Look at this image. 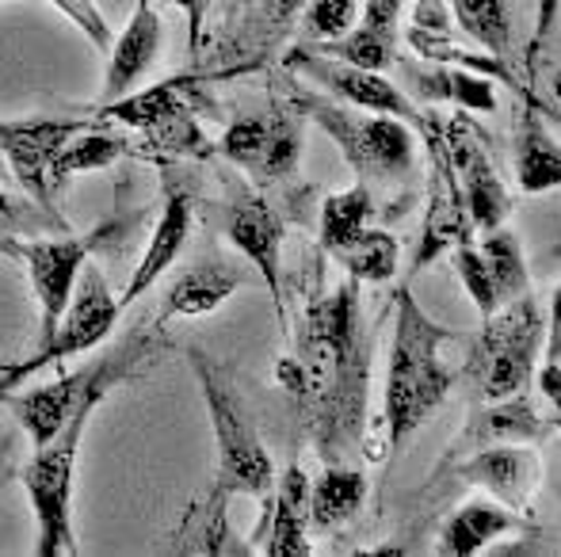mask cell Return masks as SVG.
<instances>
[{"label":"cell","instance_id":"cell-1","mask_svg":"<svg viewBox=\"0 0 561 557\" xmlns=\"http://www.w3.org/2000/svg\"><path fill=\"white\" fill-rule=\"evenodd\" d=\"M363 282L344 279L333 290L310 294L295 325V348L279 359L275 374L295 402L302 436L321 462H344L367 446L370 344L375 333L363 321Z\"/></svg>","mask_w":561,"mask_h":557},{"label":"cell","instance_id":"cell-2","mask_svg":"<svg viewBox=\"0 0 561 557\" xmlns=\"http://www.w3.org/2000/svg\"><path fill=\"white\" fill-rule=\"evenodd\" d=\"M164 340L161 328H138L130 333L112 356L96 359V374L92 386L84 390V397L77 402L73 417L66 420V428L50 439L46 446H35L31 462L23 466V489H27L31 512H35V557H69L81 554L73 538V474H77V454H81V439L89 431L92 413L100 409L107 394L123 382H130L134 374H141L157 356H161Z\"/></svg>","mask_w":561,"mask_h":557},{"label":"cell","instance_id":"cell-3","mask_svg":"<svg viewBox=\"0 0 561 557\" xmlns=\"http://www.w3.org/2000/svg\"><path fill=\"white\" fill-rule=\"evenodd\" d=\"M450 340H458V333L439 325L413 290L401 287L393 294V340L382 386V428L390 451L405 446L455 390L458 371L444 359V344Z\"/></svg>","mask_w":561,"mask_h":557},{"label":"cell","instance_id":"cell-4","mask_svg":"<svg viewBox=\"0 0 561 557\" xmlns=\"http://www.w3.org/2000/svg\"><path fill=\"white\" fill-rule=\"evenodd\" d=\"M287 100L302 112V119H313L333 138L344 164L370 192H405V187H413L416 130L405 119L363 112V107L333 100L321 89H306L302 77L287 81Z\"/></svg>","mask_w":561,"mask_h":557},{"label":"cell","instance_id":"cell-5","mask_svg":"<svg viewBox=\"0 0 561 557\" xmlns=\"http://www.w3.org/2000/svg\"><path fill=\"white\" fill-rule=\"evenodd\" d=\"M547 351V313L535 294H519L481 317V333L470 340L466 374L478 382L485 402L516 397L531 386Z\"/></svg>","mask_w":561,"mask_h":557},{"label":"cell","instance_id":"cell-6","mask_svg":"<svg viewBox=\"0 0 561 557\" xmlns=\"http://www.w3.org/2000/svg\"><path fill=\"white\" fill-rule=\"evenodd\" d=\"M195 379H199L203 402L210 413V428H215V451H218V474L215 481L229 489L233 497H256L267 500L275 489V462L267 454L260 431L252 428L249 413H244L241 397H237L233 382H229L226 367L215 363L203 348L187 351Z\"/></svg>","mask_w":561,"mask_h":557},{"label":"cell","instance_id":"cell-7","mask_svg":"<svg viewBox=\"0 0 561 557\" xmlns=\"http://www.w3.org/2000/svg\"><path fill=\"white\" fill-rule=\"evenodd\" d=\"M218 153L260 187L290 184L302 161V112L290 100H272L264 112H241L226 127Z\"/></svg>","mask_w":561,"mask_h":557},{"label":"cell","instance_id":"cell-8","mask_svg":"<svg viewBox=\"0 0 561 557\" xmlns=\"http://www.w3.org/2000/svg\"><path fill=\"white\" fill-rule=\"evenodd\" d=\"M283 66H287L290 77H302L313 89L329 92L333 100H344L352 107H363V112H378V115H398L409 127L421 135L428 127L432 115L416 107V100L409 92H401L382 69H367V66H352L344 58H333V54L318 50V46H290L283 54Z\"/></svg>","mask_w":561,"mask_h":557},{"label":"cell","instance_id":"cell-9","mask_svg":"<svg viewBox=\"0 0 561 557\" xmlns=\"http://www.w3.org/2000/svg\"><path fill=\"white\" fill-rule=\"evenodd\" d=\"M118 313H123V305H118V298L112 294V287H107L104 271H100L96 264H84L77 294H73V302H69L66 317H61L58 333L46 344H38L35 356L23 359L15 371L0 374V402H4L23 379L43 371V367H58V363H66L69 356H84V351H92L96 344H104L107 336H112V328L118 325Z\"/></svg>","mask_w":561,"mask_h":557},{"label":"cell","instance_id":"cell-10","mask_svg":"<svg viewBox=\"0 0 561 557\" xmlns=\"http://www.w3.org/2000/svg\"><path fill=\"white\" fill-rule=\"evenodd\" d=\"M100 119H115L130 130H141L157 149L180 156H207L210 141L195 119L192 104L184 100V77L153 84V89L130 92L123 100L100 107Z\"/></svg>","mask_w":561,"mask_h":557},{"label":"cell","instance_id":"cell-11","mask_svg":"<svg viewBox=\"0 0 561 557\" xmlns=\"http://www.w3.org/2000/svg\"><path fill=\"white\" fill-rule=\"evenodd\" d=\"M100 237H73V233H61V237H35V241H4L0 253L20 256L27 264L31 287L38 298V321H43V344L58 333L61 317H66L69 302L77 294V282L89 264V253Z\"/></svg>","mask_w":561,"mask_h":557},{"label":"cell","instance_id":"cell-12","mask_svg":"<svg viewBox=\"0 0 561 557\" xmlns=\"http://www.w3.org/2000/svg\"><path fill=\"white\" fill-rule=\"evenodd\" d=\"M222 230L229 245L252 264V271L267 287L275 317H279L283 333H287V290H283V241H287V225H283V214L264 195L241 187L226 202Z\"/></svg>","mask_w":561,"mask_h":557},{"label":"cell","instance_id":"cell-13","mask_svg":"<svg viewBox=\"0 0 561 557\" xmlns=\"http://www.w3.org/2000/svg\"><path fill=\"white\" fill-rule=\"evenodd\" d=\"M444 138H447V153L450 164L458 172V184L466 195V210H470V222L478 233L496 230V225L508 222L512 214V195L508 187L496 176V164L489 156V149L481 146V135L473 130L470 115L458 112L444 123Z\"/></svg>","mask_w":561,"mask_h":557},{"label":"cell","instance_id":"cell-14","mask_svg":"<svg viewBox=\"0 0 561 557\" xmlns=\"http://www.w3.org/2000/svg\"><path fill=\"white\" fill-rule=\"evenodd\" d=\"M561 431V423L554 413H542L539 402H531L524 394L516 397H501V402H489L485 409L470 413V420L462 423V431H458L455 439H450L447 454L439 459L436 474H447L455 462L470 459L473 451H485V446H496V443H542L547 436H554Z\"/></svg>","mask_w":561,"mask_h":557},{"label":"cell","instance_id":"cell-15","mask_svg":"<svg viewBox=\"0 0 561 557\" xmlns=\"http://www.w3.org/2000/svg\"><path fill=\"white\" fill-rule=\"evenodd\" d=\"M92 123L81 119H20V123H0V146H4L8 169L12 179L31 195V199L54 207V184L50 169L81 130Z\"/></svg>","mask_w":561,"mask_h":557},{"label":"cell","instance_id":"cell-16","mask_svg":"<svg viewBox=\"0 0 561 557\" xmlns=\"http://www.w3.org/2000/svg\"><path fill=\"white\" fill-rule=\"evenodd\" d=\"M447 474H455L462 485L485 489L489 497L501 500L512 512L527 515V508H531L535 492L542 485V459L535 451V443H496L455 462Z\"/></svg>","mask_w":561,"mask_h":557},{"label":"cell","instance_id":"cell-17","mask_svg":"<svg viewBox=\"0 0 561 557\" xmlns=\"http://www.w3.org/2000/svg\"><path fill=\"white\" fill-rule=\"evenodd\" d=\"M310 485H313V477L306 474L298 462H290L287 474L275 477L264 520L252 531L256 554H267V557H310L313 554Z\"/></svg>","mask_w":561,"mask_h":557},{"label":"cell","instance_id":"cell-18","mask_svg":"<svg viewBox=\"0 0 561 557\" xmlns=\"http://www.w3.org/2000/svg\"><path fill=\"white\" fill-rule=\"evenodd\" d=\"M195 230V199L187 187H169V195H164V210L161 218H157L153 233H149V245L146 253H141L138 268H134L130 282H126V290L118 294V305H134L146 290H153L157 282H161L164 271L176 264V256L184 253L187 237H192Z\"/></svg>","mask_w":561,"mask_h":557},{"label":"cell","instance_id":"cell-19","mask_svg":"<svg viewBox=\"0 0 561 557\" xmlns=\"http://www.w3.org/2000/svg\"><path fill=\"white\" fill-rule=\"evenodd\" d=\"M398 73L405 77V92L424 104H447L458 112H496V89L489 77L470 73V69L447 66V61L428 58H401L398 54Z\"/></svg>","mask_w":561,"mask_h":557},{"label":"cell","instance_id":"cell-20","mask_svg":"<svg viewBox=\"0 0 561 557\" xmlns=\"http://www.w3.org/2000/svg\"><path fill=\"white\" fill-rule=\"evenodd\" d=\"M229 500H233V492L222 489V485H210L203 497H195L192 504H187L184 520L172 527L169 543L161 546L164 554H210V557H241V554H256V546L252 543H241L237 538V531L229 527L226 520V508Z\"/></svg>","mask_w":561,"mask_h":557},{"label":"cell","instance_id":"cell-21","mask_svg":"<svg viewBox=\"0 0 561 557\" xmlns=\"http://www.w3.org/2000/svg\"><path fill=\"white\" fill-rule=\"evenodd\" d=\"M164 43V27L161 15H157L153 0H138L134 4L130 23L123 27V35L112 43V61H107V77H104V104L123 100L134 92V84L149 73V66L157 61Z\"/></svg>","mask_w":561,"mask_h":557},{"label":"cell","instance_id":"cell-22","mask_svg":"<svg viewBox=\"0 0 561 557\" xmlns=\"http://www.w3.org/2000/svg\"><path fill=\"white\" fill-rule=\"evenodd\" d=\"M401 4H405V0H363L359 23H355L340 43H318V50L352 61V66L382 69L386 73V69L398 61Z\"/></svg>","mask_w":561,"mask_h":557},{"label":"cell","instance_id":"cell-23","mask_svg":"<svg viewBox=\"0 0 561 557\" xmlns=\"http://www.w3.org/2000/svg\"><path fill=\"white\" fill-rule=\"evenodd\" d=\"M92 374H96V363L81 367V371H73V374H58L50 386H38V390H31V394L12 397V409H15V417H20V428L27 431L31 446H46L66 428L77 402H81L84 390L92 386Z\"/></svg>","mask_w":561,"mask_h":557},{"label":"cell","instance_id":"cell-24","mask_svg":"<svg viewBox=\"0 0 561 557\" xmlns=\"http://www.w3.org/2000/svg\"><path fill=\"white\" fill-rule=\"evenodd\" d=\"M524 527H527L524 512H512L501 500H466V504H458L447 515L436 550L444 557H473V554H485L496 538Z\"/></svg>","mask_w":561,"mask_h":557},{"label":"cell","instance_id":"cell-25","mask_svg":"<svg viewBox=\"0 0 561 557\" xmlns=\"http://www.w3.org/2000/svg\"><path fill=\"white\" fill-rule=\"evenodd\" d=\"M244 271L229 268V264H195L184 276L172 279V287L164 290V302L157 321H176V317H207L218 305L241 290Z\"/></svg>","mask_w":561,"mask_h":557},{"label":"cell","instance_id":"cell-26","mask_svg":"<svg viewBox=\"0 0 561 557\" xmlns=\"http://www.w3.org/2000/svg\"><path fill=\"white\" fill-rule=\"evenodd\" d=\"M516 179L527 195L561 187V141L550 135L535 107H524L516 123Z\"/></svg>","mask_w":561,"mask_h":557},{"label":"cell","instance_id":"cell-27","mask_svg":"<svg viewBox=\"0 0 561 557\" xmlns=\"http://www.w3.org/2000/svg\"><path fill=\"white\" fill-rule=\"evenodd\" d=\"M367 474L344 466V462H325L318 477L310 485V520L318 531H336L347 520H355V512L367 500Z\"/></svg>","mask_w":561,"mask_h":557},{"label":"cell","instance_id":"cell-28","mask_svg":"<svg viewBox=\"0 0 561 557\" xmlns=\"http://www.w3.org/2000/svg\"><path fill=\"white\" fill-rule=\"evenodd\" d=\"M306 4H310V0H264V4H260V12H249L233 27L226 58H233V54H237V58H244V66H256V61H264L267 54L283 43V35L290 31V23L302 20Z\"/></svg>","mask_w":561,"mask_h":557},{"label":"cell","instance_id":"cell-29","mask_svg":"<svg viewBox=\"0 0 561 557\" xmlns=\"http://www.w3.org/2000/svg\"><path fill=\"white\" fill-rule=\"evenodd\" d=\"M378 199L367 184L355 179L344 192H333L321 202V225H318V248L325 256H333L336 248H344L352 237H359L367 225H375Z\"/></svg>","mask_w":561,"mask_h":557},{"label":"cell","instance_id":"cell-30","mask_svg":"<svg viewBox=\"0 0 561 557\" xmlns=\"http://www.w3.org/2000/svg\"><path fill=\"white\" fill-rule=\"evenodd\" d=\"M333 260L347 271V279L355 282H390L398 276L401 264V245L390 230L382 225H367L359 237H352L344 248H336Z\"/></svg>","mask_w":561,"mask_h":557},{"label":"cell","instance_id":"cell-31","mask_svg":"<svg viewBox=\"0 0 561 557\" xmlns=\"http://www.w3.org/2000/svg\"><path fill=\"white\" fill-rule=\"evenodd\" d=\"M450 20L458 23L473 46H485L489 54H512V8L508 0H447Z\"/></svg>","mask_w":561,"mask_h":557},{"label":"cell","instance_id":"cell-32","mask_svg":"<svg viewBox=\"0 0 561 557\" xmlns=\"http://www.w3.org/2000/svg\"><path fill=\"white\" fill-rule=\"evenodd\" d=\"M123 153H126V138L123 135H107V130H100L96 123H92V127L81 130V135L61 149L58 161H54V169H50L54 192H61V187H66L73 176H81V172L107 169V164H115Z\"/></svg>","mask_w":561,"mask_h":557},{"label":"cell","instance_id":"cell-33","mask_svg":"<svg viewBox=\"0 0 561 557\" xmlns=\"http://www.w3.org/2000/svg\"><path fill=\"white\" fill-rule=\"evenodd\" d=\"M478 248L489 260V271H493L501 305L512 302V298H519V294H531V271H527V260H524V245H519V237L508 230V225L485 230V237L478 241Z\"/></svg>","mask_w":561,"mask_h":557},{"label":"cell","instance_id":"cell-34","mask_svg":"<svg viewBox=\"0 0 561 557\" xmlns=\"http://www.w3.org/2000/svg\"><path fill=\"white\" fill-rule=\"evenodd\" d=\"M43 233H73L69 222L54 207L38 199H20V195L0 192V245L20 237H43Z\"/></svg>","mask_w":561,"mask_h":557},{"label":"cell","instance_id":"cell-35","mask_svg":"<svg viewBox=\"0 0 561 557\" xmlns=\"http://www.w3.org/2000/svg\"><path fill=\"white\" fill-rule=\"evenodd\" d=\"M455 271H458V279H462V287H466V294H470V302L478 305L481 317L496 313V305H501V294H496L493 271H489L485 253H481V248L473 245L470 237H462L455 245Z\"/></svg>","mask_w":561,"mask_h":557},{"label":"cell","instance_id":"cell-36","mask_svg":"<svg viewBox=\"0 0 561 557\" xmlns=\"http://www.w3.org/2000/svg\"><path fill=\"white\" fill-rule=\"evenodd\" d=\"M363 0H310L302 12V27L313 43H340L359 23Z\"/></svg>","mask_w":561,"mask_h":557},{"label":"cell","instance_id":"cell-37","mask_svg":"<svg viewBox=\"0 0 561 557\" xmlns=\"http://www.w3.org/2000/svg\"><path fill=\"white\" fill-rule=\"evenodd\" d=\"M46 4L58 8V12L66 15L92 46H96V50H112L115 31H112V23L104 20V12L96 8V0H46Z\"/></svg>","mask_w":561,"mask_h":557},{"label":"cell","instance_id":"cell-38","mask_svg":"<svg viewBox=\"0 0 561 557\" xmlns=\"http://www.w3.org/2000/svg\"><path fill=\"white\" fill-rule=\"evenodd\" d=\"M558 23H561V0H535V27H531V43H527L531 69L542 58V50L550 46V38L558 35Z\"/></svg>","mask_w":561,"mask_h":557},{"label":"cell","instance_id":"cell-39","mask_svg":"<svg viewBox=\"0 0 561 557\" xmlns=\"http://www.w3.org/2000/svg\"><path fill=\"white\" fill-rule=\"evenodd\" d=\"M164 4L180 8L187 15V54H199L203 50V35H207V8L210 0H164Z\"/></svg>","mask_w":561,"mask_h":557},{"label":"cell","instance_id":"cell-40","mask_svg":"<svg viewBox=\"0 0 561 557\" xmlns=\"http://www.w3.org/2000/svg\"><path fill=\"white\" fill-rule=\"evenodd\" d=\"M535 386H539V394L547 397L550 413H554L558 423H561V363H554V359H542L539 374H535Z\"/></svg>","mask_w":561,"mask_h":557},{"label":"cell","instance_id":"cell-41","mask_svg":"<svg viewBox=\"0 0 561 557\" xmlns=\"http://www.w3.org/2000/svg\"><path fill=\"white\" fill-rule=\"evenodd\" d=\"M542 359H554V363H561V282L554 287V294H550V310H547V351H542Z\"/></svg>","mask_w":561,"mask_h":557},{"label":"cell","instance_id":"cell-42","mask_svg":"<svg viewBox=\"0 0 561 557\" xmlns=\"http://www.w3.org/2000/svg\"><path fill=\"white\" fill-rule=\"evenodd\" d=\"M218 8H222V20L229 23V27H237L244 15L256 12V0H218Z\"/></svg>","mask_w":561,"mask_h":557},{"label":"cell","instance_id":"cell-43","mask_svg":"<svg viewBox=\"0 0 561 557\" xmlns=\"http://www.w3.org/2000/svg\"><path fill=\"white\" fill-rule=\"evenodd\" d=\"M8 477H12V462H8V446H0V489H4Z\"/></svg>","mask_w":561,"mask_h":557},{"label":"cell","instance_id":"cell-44","mask_svg":"<svg viewBox=\"0 0 561 557\" xmlns=\"http://www.w3.org/2000/svg\"><path fill=\"white\" fill-rule=\"evenodd\" d=\"M12 176V169H8V156H4V146H0V179Z\"/></svg>","mask_w":561,"mask_h":557}]
</instances>
